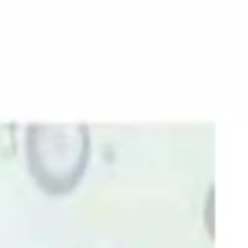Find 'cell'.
<instances>
[{
    "mask_svg": "<svg viewBox=\"0 0 248 248\" xmlns=\"http://www.w3.org/2000/svg\"><path fill=\"white\" fill-rule=\"evenodd\" d=\"M25 159L35 182L48 194L70 192L89 161L85 122H33L25 130Z\"/></svg>",
    "mask_w": 248,
    "mask_h": 248,
    "instance_id": "obj_1",
    "label": "cell"
}]
</instances>
